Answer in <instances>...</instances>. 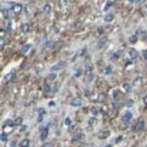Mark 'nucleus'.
<instances>
[{"label": "nucleus", "mask_w": 147, "mask_h": 147, "mask_svg": "<svg viewBox=\"0 0 147 147\" xmlns=\"http://www.w3.org/2000/svg\"><path fill=\"white\" fill-rule=\"evenodd\" d=\"M9 11L15 15L20 14V12L22 11V5H20V4H11V6L9 7Z\"/></svg>", "instance_id": "obj_1"}, {"label": "nucleus", "mask_w": 147, "mask_h": 147, "mask_svg": "<svg viewBox=\"0 0 147 147\" xmlns=\"http://www.w3.org/2000/svg\"><path fill=\"white\" fill-rule=\"evenodd\" d=\"M132 119V113H130V112H125L124 114H122V121H125V122H128Z\"/></svg>", "instance_id": "obj_2"}, {"label": "nucleus", "mask_w": 147, "mask_h": 147, "mask_svg": "<svg viewBox=\"0 0 147 147\" xmlns=\"http://www.w3.org/2000/svg\"><path fill=\"white\" fill-rule=\"evenodd\" d=\"M15 76V71H10L9 74H6L5 77H4V82L7 83V82H10V81L12 80V77Z\"/></svg>", "instance_id": "obj_3"}, {"label": "nucleus", "mask_w": 147, "mask_h": 147, "mask_svg": "<svg viewBox=\"0 0 147 147\" xmlns=\"http://www.w3.org/2000/svg\"><path fill=\"white\" fill-rule=\"evenodd\" d=\"M65 66V63L64 61H59L56 65H54V66H52V71H56V70H61Z\"/></svg>", "instance_id": "obj_4"}, {"label": "nucleus", "mask_w": 147, "mask_h": 147, "mask_svg": "<svg viewBox=\"0 0 147 147\" xmlns=\"http://www.w3.org/2000/svg\"><path fill=\"white\" fill-rule=\"evenodd\" d=\"M107 43H108V38H107V37H102V38L98 40V48H99V49L103 48Z\"/></svg>", "instance_id": "obj_5"}, {"label": "nucleus", "mask_w": 147, "mask_h": 147, "mask_svg": "<svg viewBox=\"0 0 147 147\" xmlns=\"http://www.w3.org/2000/svg\"><path fill=\"white\" fill-rule=\"evenodd\" d=\"M144 128H145V121L144 120H138L136 126H135V131H141Z\"/></svg>", "instance_id": "obj_6"}, {"label": "nucleus", "mask_w": 147, "mask_h": 147, "mask_svg": "<svg viewBox=\"0 0 147 147\" xmlns=\"http://www.w3.org/2000/svg\"><path fill=\"white\" fill-rule=\"evenodd\" d=\"M129 56H130V58H131V59H136L137 58V56H138V52L136 50V49H129Z\"/></svg>", "instance_id": "obj_7"}, {"label": "nucleus", "mask_w": 147, "mask_h": 147, "mask_svg": "<svg viewBox=\"0 0 147 147\" xmlns=\"http://www.w3.org/2000/svg\"><path fill=\"white\" fill-rule=\"evenodd\" d=\"M70 104L74 105V107H79V105L82 104V99H81V98H74Z\"/></svg>", "instance_id": "obj_8"}, {"label": "nucleus", "mask_w": 147, "mask_h": 147, "mask_svg": "<svg viewBox=\"0 0 147 147\" xmlns=\"http://www.w3.org/2000/svg\"><path fill=\"white\" fill-rule=\"evenodd\" d=\"M48 131H49V128L48 126H46V128H44V130L42 131V134H40V140H46L47 138V136H48Z\"/></svg>", "instance_id": "obj_9"}, {"label": "nucleus", "mask_w": 147, "mask_h": 147, "mask_svg": "<svg viewBox=\"0 0 147 147\" xmlns=\"http://www.w3.org/2000/svg\"><path fill=\"white\" fill-rule=\"evenodd\" d=\"M30 49H31V44H26V46H24V47L21 49V54H22V55L27 54V52L30 50Z\"/></svg>", "instance_id": "obj_10"}, {"label": "nucleus", "mask_w": 147, "mask_h": 147, "mask_svg": "<svg viewBox=\"0 0 147 147\" xmlns=\"http://www.w3.org/2000/svg\"><path fill=\"white\" fill-rule=\"evenodd\" d=\"M19 145H20V146H22V147L28 146V145H30V140H28V138H23V140H22L21 142H20Z\"/></svg>", "instance_id": "obj_11"}, {"label": "nucleus", "mask_w": 147, "mask_h": 147, "mask_svg": "<svg viewBox=\"0 0 147 147\" xmlns=\"http://www.w3.org/2000/svg\"><path fill=\"white\" fill-rule=\"evenodd\" d=\"M104 21H107V22L113 21V15L112 14H107V15L104 16Z\"/></svg>", "instance_id": "obj_12"}, {"label": "nucleus", "mask_w": 147, "mask_h": 147, "mask_svg": "<svg viewBox=\"0 0 147 147\" xmlns=\"http://www.w3.org/2000/svg\"><path fill=\"white\" fill-rule=\"evenodd\" d=\"M112 5H113V3L112 1H107V4H105V6H104V11H108L109 9H110V7H112Z\"/></svg>", "instance_id": "obj_13"}, {"label": "nucleus", "mask_w": 147, "mask_h": 147, "mask_svg": "<svg viewBox=\"0 0 147 147\" xmlns=\"http://www.w3.org/2000/svg\"><path fill=\"white\" fill-rule=\"evenodd\" d=\"M49 11H50V6H49V5H48V4H47V5H46V6H44V7H43V12H46V14H48V12H49Z\"/></svg>", "instance_id": "obj_14"}, {"label": "nucleus", "mask_w": 147, "mask_h": 147, "mask_svg": "<svg viewBox=\"0 0 147 147\" xmlns=\"http://www.w3.org/2000/svg\"><path fill=\"white\" fill-rule=\"evenodd\" d=\"M21 121H22V118H17V119L14 121V125H21Z\"/></svg>", "instance_id": "obj_15"}, {"label": "nucleus", "mask_w": 147, "mask_h": 147, "mask_svg": "<svg viewBox=\"0 0 147 147\" xmlns=\"http://www.w3.org/2000/svg\"><path fill=\"white\" fill-rule=\"evenodd\" d=\"M6 138H7V135L5 132H3L1 135H0V140H1V141H5Z\"/></svg>", "instance_id": "obj_16"}, {"label": "nucleus", "mask_w": 147, "mask_h": 147, "mask_svg": "<svg viewBox=\"0 0 147 147\" xmlns=\"http://www.w3.org/2000/svg\"><path fill=\"white\" fill-rule=\"evenodd\" d=\"M129 40H130V43H135L137 40V37L136 36H132V37H130V38H129Z\"/></svg>", "instance_id": "obj_17"}, {"label": "nucleus", "mask_w": 147, "mask_h": 147, "mask_svg": "<svg viewBox=\"0 0 147 147\" xmlns=\"http://www.w3.org/2000/svg\"><path fill=\"white\" fill-rule=\"evenodd\" d=\"M91 112H92L93 115H97V114H98V109H97L96 107H93V108L91 109Z\"/></svg>", "instance_id": "obj_18"}, {"label": "nucleus", "mask_w": 147, "mask_h": 147, "mask_svg": "<svg viewBox=\"0 0 147 147\" xmlns=\"http://www.w3.org/2000/svg\"><path fill=\"white\" fill-rule=\"evenodd\" d=\"M110 72H112V68H110V66H107V68H105V75H109Z\"/></svg>", "instance_id": "obj_19"}, {"label": "nucleus", "mask_w": 147, "mask_h": 147, "mask_svg": "<svg viewBox=\"0 0 147 147\" xmlns=\"http://www.w3.org/2000/svg\"><path fill=\"white\" fill-rule=\"evenodd\" d=\"M126 105H128V107H131V105H134V101L129 99V101H128V103H126Z\"/></svg>", "instance_id": "obj_20"}, {"label": "nucleus", "mask_w": 147, "mask_h": 147, "mask_svg": "<svg viewBox=\"0 0 147 147\" xmlns=\"http://www.w3.org/2000/svg\"><path fill=\"white\" fill-rule=\"evenodd\" d=\"M22 31L23 32H27L28 31V26H27V24H22Z\"/></svg>", "instance_id": "obj_21"}, {"label": "nucleus", "mask_w": 147, "mask_h": 147, "mask_svg": "<svg viewBox=\"0 0 147 147\" xmlns=\"http://www.w3.org/2000/svg\"><path fill=\"white\" fill-rule=\"evenodd\" d=\"M56 79V74H52L50 76H49V80H55Z\"/></svg>", "instance_id": "obj_22"}, {"label": "nucleus", "mask_w": 147, "mask_h": 147, "mask_svg": "<svg viewBox=\"0 0 147 147\" xmlns=\"http://www.w3.org/2000/svg\"><path fill=\"white\" fill-rule=\"evenodd\" d=\"M96 122H97L96 119H89V125H95Z\"/></svg>", "instance_id": "obj_23"}, {"label": "nucleus", "mask_w": 147, "mask_h": 147, "mask_svg": "<svg viewBox=\"0 0 147 147\" xmlns=\"http://www.w3.org/2000/svg\"><path fill=\"white\" fill-rule=\"evenodd\" d=\"M65 124H66V125H70V124H71L70 118H66V120H65Z\"/></svg>", "instance_id": "obj_24"}, {"label": "nucleus", "mask_w": 147, "mask_h": 147, "mask_svg": "<svg viewBox=\"0 0 147 147\" xmlns=\"http://www.w3.org/2000/svg\"><path fill=\"white\" fill-rule=\"evenodd\" d=\"M141 81H142L141 79H137L136 81H135V83H136V85H140V83H138V82H141Z\"/></svg>", "instance_id": "obj_25"}, {"label": "nucleus", "mask_w": 147, "mask_h": 147, "mask_svg": "<svg viewBox=\"0 0 147 147\" xmlns=\"http://www.w3.org/2000/svg\"><path fill=\"white\" fill-rule=\"evenodd\" d=\"M80 75H81V71H80V70H79V71H77V72H76V77H79V76H80Z\"/></svg>", "instance_id": "obj_26"}, {"label": "nucleus", "mask_w": 147, "mask_h": 147, "mask_svg": "<svg viewBox=\"0 0 147 147\" xmlns=\"http://www.w3.org/2000/svg\"><path fill=\"white\" fill-rule=\"evenodd\" d=\"M142 1H144V0H136V3H138V4L142 3Z\"/></svg>", "instance_id": "obj_27"}, {"label": "nucleus", "mask_w": 147, "mask_h": 147, "mask_svg": "<svg viewBox=\"0 0 147 147\" xmlns=\"http://www.w3.org/2000/svg\"><path fill=\"white\" fill-rule=\"evenodd\" d=\"M145 103H146V104H147V96H146V97H145Z\"/></svg>", "instance_id": "obj_28"}, {"label": "nucleus", "mask_w": 147, "mask_h": 147, "mask_svg": "<svg viewBox=\"0 0 147 147\" xmlns=\"http://www.w3.org/2000/svg\"><path fill=\"white\" fill-rule=\"evenodd\" d=\"M129 1H134V0H129Z\"/></svg>", "instance_id": "obj_29"}, {"label": "nucleus", "mask_w": 147, "mask_h": 147, "mask_svg": "<svg viewBox=\"0 0 147 147\" xmlns=\"http://www.w3.org/2000/svg\"><path fill=\"white\" fill-rule=\"evenodd\" d=\"M146 9H147V5H146Z\"/></svg>", "instance_id": "obj_30"}]
</instances>
